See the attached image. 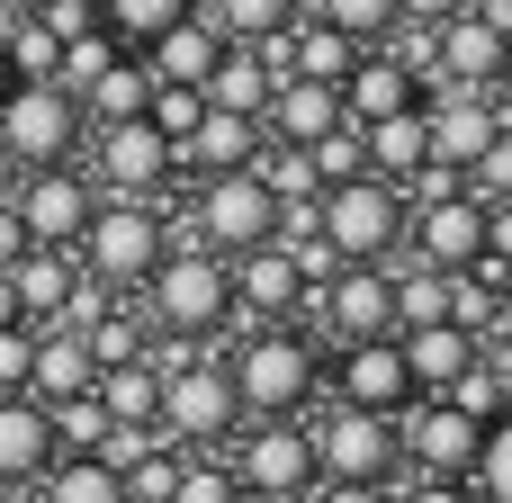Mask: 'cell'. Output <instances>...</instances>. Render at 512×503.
Wrapping results in <instances>:
<instances>
[{"label": "cell", "mask_w": 512, "mask_h": 503, "mask_svg": "<svg viewBox=\"0 0 512 503\" xmlns=\"http://www.w3.org/2000/svg\"><path fill=\"white\" fill-rule=\"evenodd\" d=\"M225 378H234V396H243V423H279V414H306V405H315L324 351H315V333H297V324L279 315V324L234 333Z\"/></svg>", "instance_id": "1"}, {"label": "cell", "mask_w": 512, "mask_h": 503, "mask_svg": "<svg viewBox=\"0 0 512 503\" xmlns=\"http://www.w3.org/2000/svg\"><path fill=\"white\" fill-rule=\"evenodd\" d=\"M144 315H153L162 333L216 342V333L234 324V261H225V252H207L198 234H189V243H171V252L144 270Z\"/></svg>", "instance_id": "2"}, {"label": "cell", "mask_w": 512, "mask_h": 503, "mask_svg": "<svg viewBox=\"0 0 512 503\" xmlns=\"http://www.w3.org/2000/svg\"><path fill=\"white\" fill-rule=\"evenodd\" d=\"M405 216H414V198H405V180H387V171L333 180V189L315 198V225H324V243H333L342 261H396V252H405Z\"/></svg>", "instance_id": "3"}, {"label": "cell", "mask_w": 512, "mask_h": 503, "mask_svg": "<svg viewBox=\"0 0 512 503\" xmlns=\"http://www.w3.org/2000/svg\"><path fill=\"white\" fill-rule=\"evenodd\" d=\"M72 252H81L90 279H108V288H144V270L171 252V225H162L153 198H99Z\"/></svg>", "instance_id": "4"}, {"label": "cell", "mask_w": 512, "mask_h": 503, "mask_svg": "<svg viewBox=\"0 0 512 503\" xmlns=\"http://www.w3.org/2000/svg\"><path fill=\"white\" fill-rule=\"evenodd\" d=\"M153 432H162L171 450H216V441H234V432H243L234 378H225L207 351L180 360V369H162V414H153Z\"/></svg>", "instance_id": "5"}, {"label": "cell", "mask_w": 512, "mask_h": 503, "mask_svg": "<svg viewBox=\"0 0 512 503\" xmlns=\"http://www.w3.org/2000/svg\"><path fill=\"white\" fill-rule=\"evenodd\" d=\"M81 135H90V117H81V99H72L63 81H9V99H0V144H9L18 171L72 162Z\"/></svg>", "instance_id": "6"}, {"label": "cell", "mask_w": 512, "mask_h": 503, "mask_svg": "<svg viewBox=\"0 0 512 503\" xmlns=\"http://www.w3.org/2000/svg\"><path fill=\"white\" fill-rule=\"evenodd\" d=\"M189 234L207 243V252H252V243H279V198H270V180L243 162V171H207L198 180V207H189Z\"/></svg>", "instance_id": "7"}, {"label": "cell", "mask_w": 512, "mask_h": 503, "mask_svg": "<svg viewBox=\"0 0 512 503\" xmlns=\"http://www.w3.org/2000/svg\"><path fill=\"white\" fill-rule=\"evenodd\" d=\"M81 144H90V180H99L108 198H162L171 171H180V144H171L153 117H108V126H90Z\"/></svg>", "instance_id": "8"}, {"label": "cell", "mask_w": 512, "mask_h": 503, "mask_svg": "<svg viewBox=\"0 0 512 503\" xmlns=\"http://www.w3.org/2000/svg\"><path fill=\"white\" fill-rule=\"evenodd\" d=\"M315 432V477H360V486H387L405 468V441H396V414H369V405H333Z\"/></svg>", "instance_id": "9"}, {"label": "cell", "mask_w": 512, "mask_h": 503, "mask_svg": "<svg viewBox=\"0 0 512 503\" xmlns=\"http://www.w3.org/2000/svg\"><path fill=\"white\" fill-rule=\"evenodd\" d=\"M234 477H243V495H261V503H306V486H315V432H306V414L243 423Z\"/></svg>", "instance_id": "10"}, {"label": "cell", "mask_w": 512, "mask_h": 503, "mask_svg": "<svg viewBox=\"0 0 512 503\" xmlns=\"http://www.w3.org/2000/svg\"><path fill=\"white\" fill-rule=\"evenodd\" d=\"M297 315H324L333 342H378V333H396V279H387V261H342L324 288H306Z\"/></svg>", "instance_id": "11"}, {"label": "cell", "mask_w": 512, "mask_h": 503, "mask_svg": "<svg viewBox=\"0 0 512 503\" xmlns=\"http://www.w3.org/2000/svg\"><path fill=\"white\" fill-rule=\"evenodd\" d=\"M396 441H405V468H423V477H468L486 423H477L459 396H414V405L396 414Z\"/></svg>", "instance_id": "12"}, {"label": "cell", "mask_w": 512, "mask_h": 503, "mask_svg": "<svg viewBox=\"0 0 512 503\" xmlns=\"http://www.w3.org/2000/svg\"><path fill=\"white\" fill-rule=\"evenodd\" d=\"M9 207H18V225H27V243H81V225H90V207H99V180H81L72 162H45V171H18V189H9Z\"/></svg>", "instance_id": "13"}, {"label": "cell", "mask_w": 512, "mask_h": 503, "mask_svg": "<svg viewBox=\"0 0 512 503\" xmlns=\"http://www.w3.org/2000/svg\"><path fill=\"white\" fill-rule=\"evenodd\" d=\"M405 252L432 261V270H468V261L486 252V198H477V189L414 198V216H405Z\"/></svg>", "instance_id": "14"}, {"label": "cell", "mask_w": 512, "mask_h": 503, "mask_svg": "<svg viewBox=\"0 0 512 503\" xmlns=\"http://www.w3.org/2000/svg\"><path fill=\"white\" fill-rule=\"evenodd\" d=\"M423 126H432V162H477L495 135H504V108L495 90H459V81H423Z\"/></svg>", "instance_id": "15"}, {"label": "cell", "mask_w": 512, "mask_h": 503, "mask_svg": "<svg viewBox=\"0 0 512 503\" xmlns=\"http://www.w3.org/2000/svg\"><path fill=\"white\" fill-rule=\"evenodd\" d=\"M333 396H342V405H369V414H405L423 387H414L396 333H378V342H342V360H333Z\"/></svg>", "instance_id": "16"}, {"label": "cell", "mask_w": 512, "mask_h": 503, "mask_svg": "<svg viewBox=\"0 0 512 503\" xmlns=\"http://www.w3.org/2000/svg\"><path fill=\"white\" fill-rule=\"evenodd\" d=\"M306 288H315V279L288 261V243H252V252H234V315L279 324V315L306 306Z\"/></svg>", "instance_id": "17"}, {"label": "cell", "mask_w": 512, "mask_h": 503, "mask_svg": "<svg viewBox=\"0 0 512 503\" xmlns=\"http://www.w3.org/2000/svg\"><path fill=\"white\" fill-rule=\"evenodd\" d=\"M54 459H63V450H54V414H45V396L9 387V396H0V486H36Z\"/></svg>", "instance_id": "18"}, {"label": "cell", "mask_w": 512, "mask_h": 503, "mask_svg": "<svg viewBox=\"0 0 512 503\" xmlns=\"http://www.w3.org/2000/svg\"><path fill=\"white\" fill-rule=\"evenodd\" d=\"M414 99H423V72H414V63H396L387 45H360V63L342 72V117H351V126L396 117V108H414Z\"/></svg>", "instance_id": "19"}, {"label": "cell", "mask_w": 512, "mask_h": 503, "mask_svg": "<svg viewBox=\"0 0 512 503\" xmlns=\"http://www.w3.org/2000/svg\"><path fill=\"white\" fill-rule=\"evenodd\" d=\"M324 126H342V90L333 81H306V72H279L270 81V108H261V135L270 144H315Z\"/></svg>", "instance_id": "20"}, {"label": "cell", "mask_w": 512, "mask_h": 503, "mask_svg": "<svg viewBox=\"0 0 512 503\" xmlns=\"http://www.w3.org/2000/svg\"><path fill=\"white\" fill-rule=\"evenodd\" d=\"M396 351H405V369H414V387H423V396H441L450 378H468V369L486 360V342H477L468 324H450V315H441V324H405V333H396Z\"/></svg>", "instance_id": "21"}, {"label": "cell", "mask_w": 512, "mask_h": 503, "mask_svg": "<svg viewBox=\"0 0 512 503\" xmlns=\"http://www.w3.org/2000/svg\"><path fill=\"white\" fill-rule=\"evenodd\" d=\"M261 117H243V108H207L189 135H180V162L207 180V171H243V162H261Z\"/></svg>", "instance_id": "22"}, {"label": "cell", "mask_w": 512, "mask_h": 503, "mask_svg": "<svg viewBox=\"0 0 512 503\" xmlns=\"http://www.w3.org/2000/svg\"><path fill=\"white\" fill-rule=\"evenodd\" d=\"M9 288H18V315H27V324H54V315L72 306V288H81V261H72L63 243H27V252L9 261Z\"/></svg>", "instance_id": "23"}, {"label": "cell", "mask_w": 512, "mask_h": 503, "mask_svg": "<svg viewBox=\"0 0 512 503\" xmlns=\"http://www.w3.org/2000/svg\"><path fill=\"white\" fill-rule=\"evenodd\" d=\"M135 54L153 63V81H189V90H198V81L216 72L225 36H216V18H207V9H189L180 27H162V36H153V45H135Z\"/></svg>", "instance_id": "24"}, {"label": "cell", "mask_w": 512, "mask_h": 503, "mask_svg": "<svg viewBox=\"0 0 512 503\" xmlns=\"http://www.w3.org/2000/svg\"><path fill=\"white\" fill-rule=\"evenodd\" d=\"M99 378V360H90V342H81V324H36V360H27V396H81Z\"/></svg>", "instance_id": "25"}, {"label": "cell", "mask_w": 512, "mask_h": 503, "mask_svg": "<svg viewBox=\"0 0 512 503\" xmlns=\"http://www.w3.org/2000/svg\"><path fill=\"white\" fill-rule=\"evenodd\" d=\"M270 81H279V72H270V54L225 36V54H216V72H207L198 90H207V108H243V117H261V108H270Z\"/></svg>", "instance_id": "26"}, {"label": "cell", "mask_w": 512, "mask_h": 503, "mask_svg": "<svg viewBox=\"0 0 512 503\" xmlns=\"http://www.w3.org/2000/svg\"><path fill=\"white\" fill-rule=\"evenodd\" d=\"M144 99H153V63H144L135 45H117L108 72L81 90V117H90V126H108V117H144Z\"/></svg>", "instance_id": "27"}, {"label": "cell", "mask_w": 512, "mask_h": 503, "mask_svg": "<svg viewBox=\"0 0 512 503\" xmlns=\"http://www.w3.org/2000/svg\"><path fill=\"white\" fill-rule=\"evenodd\" d=\"M36 503H126V477H117L99 450H63V459L36 477Z\"/></svg>", "instance_id": "28"}, {"label": "cell", "mask_w": 512, "mask_h": 503, "mask_svg": "<svg viewBox=\"0 0 512 503\" xmlns=\"http://www.w3.org/2000/svg\"><path fill=\"white\" fill-rule=\"evenodd\" d=\"M360 135H369V171H387V180H405L414 162H432V126H423V99H414V108H396V117H369Z\"/></svg>", "instance_id": "29"}, {"label": "cell", "mask_w": 512, "mask_h": 503, "mask_svg": "<svg viewBox=\"0 0 512 503\" xmlns=\"http://www.w3.org/2000/svg\"><path fill=\"white\" fill-rule=\"evenodd\" d=\"M90 387H99L108 423H153V414H162V369H153V360H117V369H99Z\"/></svg>", "instance_id": "30"}, {"label": "cell", "mask_w": 512, "mask_h": 503, "mask_svg": "<svg viewBox=\"0 0 512 503\" xmlns=\"http://www.w3.org/2000/svg\"><path fill=\"white\" fill-rule=\"evenodd\" d=\"M387 279H396V333L450 315V270H432V261H387Z\"/></svg>", "instance_id": "31"}, {"label": "cell", "mask_w": 512, "mask_h": 503, "mask_svg": "<svg viewBox=\"0 0 512 503\" xmlns=\"http://www.w3.org/2000/svg\"><path fill=\"white\" fill-rule=\"evenodd\" d=\"M198 9H207L216 36H234V45H261V36H279V27L306 18V0H198Z\"/></svg>", "instance_id": "32"}, {"label": "cell", "mask_w": 512, "mask_h": 503, "mask_svg": "<svg viewBox=\"0 0 512 503\" xmlns=\"http://www.w3.org/2000/svg\"><path fill=\"white\" fill-rule=\"evenodd\" d=\"M0 54H9V72L18 81H54V63H63V36L27 9V18H0Z\"/></svg>", "instance_id": "33"}, {"label": "cell", "mask_w": 512, "mask_h": 503, "mask_svg": "<svg viewBox=\"0 0 512 503\" xmlns=\"http://www.w3.org/2000/svg\"><path fill=\"white\" fill-rule=\"evenodd\" d=\"M198 0H99V27L117 36V45H153L162 27H180Z\"/></svg>", "instance_id": "34"}, {"label": "cell", "mask_w": 512, "mask_h": 503, "mask_svg": "<svg viewBox=\"0 0 512 503\" xmlns=\"http://www.w3.org/2000/svg\"><path fill=\"white\" fill-rule=\"evenodd\" d=\"M252 171L270 180V198H279V207L324 198V180H315V153H306V144H261V162H252Z\"/></svg>", "instance_id": "35"}, {"label": "cell", "mask_w": 512, "mask_h": 503, "mask_svg": "<svg viewBox=\"0 0 512 503\" xmlns=\"http://www.w3.org/2000/svg\"><path fill=\"white\" fill-rule=\"evenodd\" d=\"M468 486L477 503H512V405L486 423V441H477V468H468Z\"/></svg>", "instance_id": "36"}, {"label": "cell", "mask_w": 512, "mask_h": 503, "mask_svg": "<svg viewBox=\"0 0 512 503\" xmlns=\"http://www.w3.org/2000/svg\"><path fill=\"white\" fill-rule=\"evenodd\" d=\"M306 153H315V180H324V189H333V180H360V171H369V135H360L351 117H342V126H324Z\"/></svg>", "instance_id": "37"}, {"label": "cell", "mask_w": 512, "mask_h": 503, "mask_svg": "<svg viewBox=\"0 0 512 503\" xmlns=\"http://www.w3.org/2000/svg\"><path fill=\"white\" fill-rule=\"evenodd\" d=\"M45 414H54V450H99V432H108V405H99V387H81V396H54Z\"/></svg>", "instance_id": "38"}, {"label": "cell", "mask_w": 512, "mask_h": 503, "mask_svg": "<svg viewBox=\"0 0 512 503\" xmlns=\"http://www.w3.org/2000/svg\"><path fill=\"white\" fill-rule=\"evenodd\" d=\"M306 18H324V27H342L351 45H378V36L396 27V0H306Z\"/></svg>", "instance_id": "39"}, {"label": "cell", "mask_w": 512, "mask_h": 503, "mask_svg": "<svg viewBox=\"0 0 512 503\" xmlns=\"http://www.w3.org/2000/svg\"><path fill=\"white\" fill-rule=\"evenodd\" d=\"M171 503H243V477H234V459H180V477H171Z\"/></svg>", "instance_id": "40"}, {"label": "cell", "mask_w": 512, "mask_h": 503, "mask_svg": "<svg viewBox=\"0 0 512 503\" xmlns=\"http://www.w3.org/2000/svg\"><path fill=\"white\" fill-rule=\"evenodd\" d=\"M108 54H117V36H108V27H81V36H63V63H54V81L81 99V90L108 72Z\"/></svg>", "instance_id": "41"}, {"label": "cell", "mask_w": 512, "mask_h": 503, "mask_svg": "<svg viewBox=\"0 0 512 503\" xmlns=\"http://www.w3.org/2000/svg\"><path fill=\"white\" fill-rule=\"evenodd\" d=\"M81 342H90V360H99V369L144 360V324H135V315H90V324H81Z\"/></svg>", "instance_id": "42"}, {"label": "cell", "mask_w": 512, "mask_h": 503, "mask_svg": "<svg viewBox=\"0 0 512 503\" xmlns=\"http://www.w3.org/2000/svg\"><path fill=\"white\" fill-rule=\"evenodd\" d=\"M468 189H477V198H512V126L468 162Z\"/></svg>", "instance_id": "43"}, {"label": "cell", "mask_w": 512, "mask_h": 503, "mask_svg": "<svg viewBox=\"0 0 512 503\" xmlns=\"http://www.w3.org/2000/svg\"><path fill=\"white\" fill-rule=\"evenodd\" d=\"M27 360H36V324H0V396L27 387Z\"/></svg>", "instance_id": "44"}, {"label": "cell", "mask_w": 512, "mask_h": 503, "mask_svg": "<svg viewBox=\"0 0 512 503\" xmlns=\"http://www.w3.org/2000/svg\"><path fill=\"white\" fill-rule=\"evenodd\" d=\"M396 503H477V486H468V477H423V468H414V486H396Z\"/></svg>", "instance_id": "45"}, {"label": "cell", "mask_w": 512, "mask_h": 503, "mask_svg": "<svg viewBox=\"0 0 512 503\" xmlns=\"http://www.w3.org/2000/svg\"><path fill=\"white\" fill-rule=\"evenodd\" d=\"M306 503H396V486H360V477H315Z\"/></svg>", "instance_id": "46"}, {"label": "cell", "mask_w": 512, "mask_h": 503, "mask_svg": "<svg viewBox=\"0 0 512 503\" xmlns=\"http://www.w3.org/2000/svg\"><path fill=\"white\" fill-rule=\"evenodd\" d=\"M468 0H396V18H414V27H450Z\"/></svg>", "instance_id": "47"}, {"label": "cell", "mask_w": 512, "mask_h": 503, "mask_svg": "<svg viewBox=\"0 0 512 503\" xmlns=\"http://www.w3.org/2000/svg\"><path fill=\"white\" fill-rule=\"evenodd\" d=\"M495 108L512 117V36H504V63H495Z\"/></svg>", "instance_id": "48"}, {"label": "cell", "mask_w": 512, "mask_h": 503, "mask_svg": "<svg viewBox=\"0 0 512 503\" xmlns=\"http://www.w3.org/2000/svg\"><path fill=\"white\" fill-rule=\"evenodd\" d=\"M0 324H27V315H18V288H9V270H0Z\"/></svg>", "instance_id": "49"}, {"label": "cell", "mask_w": 512, "mask_h": 503, "mask_svg": "<svg viewBox=\"0 0 512 503\" xmlns=\"http://www.w3.org/2000/svg\"><path fill=\"white\" fill-rule=\"evenodd\" d=\"M9 189H18V162H9V144H0V198H9Z\"/></svg>", "instance_id": "50"}, {"label": "cell", "mask_w": 512, "mask_h": 503, "mask_svg": "<svg viewBox=\"0 0 512 503\" xmlns=\"http://www.w3.org/2000/svg\"><path fill=\"white\" fill-rule=\"evenodd\" d=\"M27 9H45V0H0V18H27Z\"/></svg>", "instance_id": "51"}, {"label": "cell", "mask_w": 512, "mask_h": 503, "mask_svg": "<svg viewBox=\"0 0 512 503\" xmlns=\"http://www.w3.org/2000/svg\"><path fill=\"white\" fill-rule=\"evenodd\" d=\"M9 81H18V72H9V54H0V99H9Z\"/></svg>", "instance_id": "52"}]
</instances>
